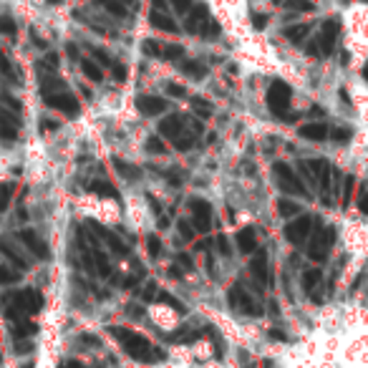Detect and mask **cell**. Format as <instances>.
<instances>
[{"instance_id": "6da1fadb", "label": "cell", "mask_w": 368, "mask_h": 368, "mask_svg": "<svg viewBox=\"0 0 368 368\" xmlns=\"http://www.w3.org/2000/svg\"><path fill=\"white\" fill-rule=\"evenodd\" d=\"M111 336L124 346V351L132 358H136V361H144V363H154L162 358V354L156 351V348H152V343H149L144 336H136V333L126 331V328H119V325H114V328H109Z\"/></svg>"}, {"instance_id": "7a4b0ae2", "label": "cell", "mask_w": 368, "mask_h": 368, "mask_svg": "<svg viewBox=\"0 0 368 368\" xmlns=\"http://www.w3.org/2000/svg\"><path fill=\"white\" fill-rule=\"evenodd\" d=\"M273 174H275V182H278V187L285 194H305L308 197V190H305V184L298 179V174H295L287 164H283V162H275V167H273Z\"/></svg>"}, {"instance_id": "3957f363", "label": "cell", "mask_w": 368, "mask_h": 368, "mask_svg": "<svg viewBox=\"0 0 368 368\" xmlns=\"http://www.w3.org/2000/svg\"><path fill=\"white\" fill-rule=\"evenodd\" d=\"M336 243V229L333 227H318L316 237H313V243L308 247V258L316 260V263H323L328 258V250H331V245Z\"/></svg>"}, {"instance_id": "277c9868", "label": "cell", "mask_w": 368, "mask_h": 368, "mask_svg": "<svg viewBox=\"0 0 368 368\" xmlns=\"http://www.w3.org/2000/svg\"><path fill=\"white\" fill-rule=\"evenodd\" d=\"M290 96H293V91L285 81H273V86L267 89V106L275 116H285V109L290 106Z\"/></svg>"}, {"instance_id": "5b68a950", "label": "cell", "mask_w": 368, "mask_h": 368, "mask_svg": "<svg viewBox=\"0 0 368 368\" xmlns=\"http://www.w3.org/2000/svg\"><path fill=\"white\" fill-rule=\"evenodd\" d=\"M190 209H192V217H194L197 232H209V227H212V205H209L207 199L192 197Z\"/></svg>"}, {"instance_id": "8992f818", "label": "cell", "mask_w": 368, "mask_h": 368, "mask_svg": "<svg viewBox=\"0 0 368 368\" xmlns=\"http://www.w3.org/2000/svg\"><path fill=\"white\" fill-rule=\"evenodd\" d=\"M229 305L235 310H240V313H245V316H252V318L263 316V308H260L258 303L252 300V295L245 293L240 285H235L229 290Z\"/></svg>"}, {"instance_id": "52a82bcc", "label": "cell", "mask_w": 368, "mask_h": 368, "mask_svg": "<svg viewBox=\"0 0 368 368\" xmlns=\"http://www.w3.org/2000/svg\"><path fill=\"white\" fill-rule=\"evenodd\" d=\"M310 227H313V217L310 214H300L295 222L285 225V240L293 245H303L310 237V232H313Z\"/></svg>"}, {"instance_id": "ba28073f", "label": "cell", "mask_w": 368, "mask_h": 368, "mask_svg": "<svg viewBox=\"0 0 368 368\" xmlns=\"http://www.w3.org/2000/svg\"><path fill=\"white\" fill-rule=\"evenodd\" d=\"M43 101L51 106V109L66 114V116H76L79 114V101L68 91H53V94H45Z\"/></svg>"}, {"instance_id": "9c48e42d", "label": "cell", "mask_w": 368, "mask_h": 368, "mask_svg": "<svg viewBox=\"0 0 368 368\" xmlns=\"http://www.w3.org/2000/svg\"><path fill=\"white\" fill-rule=\"evenodd\" d=\"M13 303L15 308L21 310V313H25V316H33V313H38L41 310V305H43V298H41V293L38 290H21V293L13 295Z\"/></svg>"}, {"instance_id": "30bf717a", "label": "cell", "mask_w": 368, "mask_h": 368, "mask_svg": "<svg viewBox=\"0 0 368 368\" xmlns=\"http://www.w3.org/2000/svg\"><path fill=\"white\" fill-rule=\"evenodd\" d=\"M18 240H21L25 247H28L36 258L41 260H48L51 258V250H48V245H45V240L41 235H38L36 229H21V235H18Z\"/></svg>"}, {"instance_id": "8fae6325", "label": "cell", "mask_w": 368, "mask_h": 368, "mask_svg": "<svg viewBox=\"0 0 368 368\" xmlns=\"http://www.w3.org/2000/svg\"><path fill=\"white\" fill-rule=\"evenodd\" d=\"M136 109H139L144 116H156V114H162V111L170 109V101L162 99V96H139V99H136Z\"/></svg>"}, {"instance_id": "7c38bea8", "label": "cell", "mask_w": 368, "mask_h": 368, "mask_svg": "<svg viewBox=\"0 0 368 368\" xmlns=\"http://www.w3.org/2000/svg\"><path fill=\"white\" fill-rule=\"evenodd\" d=\"M182 132H184V119L179 114H170V116H164L159 121V134H162L164 139L174 141Z\"/></svg>"}, {"instance_id": "4fadbf2b", "label": "cell", "mask_w": 368, "mask_h": 368, "mask_svg": "<svg viewBox=\"0 0 368 368\" xmlns=\"http://www.w3.org/2000/svg\"><path fill=\"white\" fill-rule=\"evenodd\" d=\"M298 134L308 141H323L331 136V129H328V124H323V121H310V124H303L300 129H298Z\"/></svg>"}, {"instance_id": "5bb4252c", "label": "cell", "mask_w": 368, "mask_h": 368, "mask_svg": "<svg viewBox=\"0 0 368 368\" xmlns=\"http://www.w3.org/2000/svg\"><path fill=\"white\" fill-rule=\"evenodd\" d=\"M250 270L260 285H265V280H267V252L265 250L255 252V258H252V263H250Z\"/></svg>"}, {"instance_id": "9a60e30c", "label": "cell", "mask_w": 368, "mask_h": 368, "mask_svg": "<svg viewBox=\"0 0 368 368\" xmlns=\"http://www.w3.org/2000/svg\"><path fill=\"white\" fill-rule=\"evenodd\" d=\"M0 136L3 139H15L18 136V119L13 114H8L6 109H0Z\"/></svg>"}, {"instance_id": "2e32d148", "label": "cell", "mask_w": 368, "mask_h": 368, "mask_svg": "<svg viewBox=\"0 0 368 368\" xmlns=\"http://www.w3.org/2000/svg\"><path fill=\"white\" fill-rule=\"evenodd\" d=\"M0 252H3V255H6V258L10 260L15 267H18V270H25V267H28V258H25L23 252H18V247H13V245L8 243V240H3V243H0Z\"/></svg>"}, {"instance_id": "e0dca14e", "label": "cell", "mask_w": 368, "mask_h": 368, "mask_svg": "<svg viewBox=\"0 0 368 368\" xmlns=\"http://www.w3.org/2000/svg\"><path fill=\"white\" fill-rule=\"evenodd\" d=\"M237 247L245 255H252V252L258 250V235H255V229H240L237 232Z\"/></svg>"}, {"instance_id": "ac0fdd59", "label": "cell", "mask_w": 368, "mask_h": 368, "mask_svg": "<svg viewBox=\"0 0 368 368\" xmlns=\"http://www.w3.org/2000/svg\"><path fill=\"white\" fill-rule=\"evenodd\" d=\"M96 229H99V237H101L103 243L109 245V247L116 252V255H129V247H126V245L119 240V235H114L111 229H103V227H96Z\"/></svg>"}, {"instance_id": "d6986e66", "label": "cell", "mask_w": 368, "mask_h": 368, "mask_svg": "<svg viewBox=\"0 0 368 368\" xmlns=\"http://www.w3.org/2000/svg\"><path fill=\"white\" fill-rule=\"evenodd\" d=\"M336 36H338V23L328 21L323 25V33H320V45H323V53L333 51V43H336Z\"/></svg>"}, {"instance_id": "ffe728a7", "label": "cell", "mask_w": 368, "mask_h": 368, "mask_svg": "<svg viewBox=\"0 0 368 368\" xmlns=\"http://www.w3.org/2000/svg\"><path fill=\"white\" fill-rule=\"evenodd\" d=\"M179 71H182L184 76H190V79H194V81H199V79H205L207 68L202 66V63H197V61H182V66H179Z\"/></svg>"}, {"instance_id": "44dd1931", "label": "cell", "mask_w": 368, "mask_h": 368, "mask_svg": "<svg viewBox=\"0 0 368 368\" xmlns=\"http://www.w3.org/2000/svg\"><path fill=\"white\" fill-rule=\"evenodd\" d=\"M91 258H94L96 273L101 275V278H109V275H111V265H109V260H106V255H103L101 250H91Z\"/></svg>"}, {"instance_id": "7402d4cb", "label": "cell", "mask_w": 368, "mask_h": 368, "mask_svg": "<svg viewBox=\"0 0 368 368\" xmlns=\"http://www.w3.org/2000/svg\"><path fill=\"white\" fill-rule=\"evenodd\" d=\"M320 280H323V273H320L318 267H310V270H305V273H303V287H305V290H313V287H316Z\"/></svg>"}, {"instance_id": "603a6c76", "label": "cell", "mask_w": 368, "mask_h": 368, "mask_svg": "<svg viewBox=\"0 0 368 368\" xmlns=\"http://www.w3.org/2000/svg\"><path fill=\"white\" fill-rule=\"evenodd\" d=\"M152 23H154L159 30H167V33H174V30H177V23L162 13H152Z\"/></svg>"}, {"instance_id": "cb8c5ba5", "label": "cell", "mask_w": 368, "mask_h": 368, "mask_svg": "<svg viewBox=\"0 0 368 368\" xmlns=\"http://www.w3.org/2000/svg\"><path fill=\"white\" fill-rule=\"evenodd\" d=\"M298 209H300V207L295 205L293 199H287V197L278 199V214L280 217H293V214H298Z\"/></svg>"}, {"instance_id": "d4e9b609", "label": "cell", "mask_w": 368, "mask_h": 368, "mask_svg": "<svg viewBox=\"0 0 368 368\" xmlns=\"http://www.w3.org/2000/svg\"><path fill=\"white\" fill-rule=\"evenodd\" d=\"M91 192L101 194V197H116V190H114V184L103 182V179H96V182H91Z\"/></svg>"}, {"instance_id": "484cf974", "label": "cell", "mask_w": 368, "mask_h": 368, "mask_svg": "<svg viewBox=\"0 0 368 368\" xmlns=\"http://www.w3.org/2000/svg\"><path fill=\"white\" fill-rule=\"evenodd\" d=\"M81 68H83V74L89 76L91 81L99 83V81H101V79H103V71H101V68H99V66H96L94 61H81Z\"/></svg>"}, {"instance_id": "4316f807", "label": "cell", "mask_w": 368, "mask_h": 368, "mask_svg": "<svg viewBox=\"0 0 368 368\" xmlns=\"http://www.w3.org/2000/svg\"><path fill=\"white\" fill-rule=\"evenodd\" d=\"M21 280V273L18 270H10V267H0V285H10V283H18Z\"/></svg>"}, {"instance_id": "83f0119b", "label": "cell", "mask_w": 368, "mask_h": 368, "mask_svg": "<svg viewBox=\"0 0 368 368\" xmlns=\"http://www.w3.org/2000/svg\"><path fill=\"white\" fill-rule=\"evenodd\" d=\"M285 36L293 41V43H300L303 38L308 36V25H295V28H287L285 30Z\"/></svg>"}, {"instance_id": "f1b7e54d", "label": "cell", "mask_w": 368, "mask_h": 368, "mask_svg": "<svg viewBox=\"0 0 368 368\" xmlns=\"http://www.w3.org/2000/svg\"><path fill=\"white\" fill-rule=\"evenodd\" d=\"M192 144H194V134H179L177 139H174V147H177L179 152L192 149Z\"/></svg>"}, {"instance_id": "f546056e", "label": "cell", "mask_w": 368, "mask_h": 368, "mask_svg": "<svg viewBox=\"0 0 368 368\" xmlns=\"http://www.w3.org/2000/svg\"><path fill=\"white\" fill-rule=\"evenodd\" d=\"M305 167H308V172H313V174H323L325 170H331L325 159H308V162H305Z\"/></svg>"}, {"instance_id": "4dcf8cb0", "label": "cell", "mask_w": 368, "mask_h": 368, "mask_svg": "<svg viewBox=\"0 0 368 368\" xmlns=\"http://www.w3.org/2000/svg\"><path fill=\"white\" fill-rule=\"evenodd\" d=\"M114 164L119 167V174H121V177H126V179H136V177H139V172H134V167L124 164L121 159H114Z\"/></svg>"}, {"instance_id": "1f68e13d", "label": "cell", "mask_w": 368, "mask_h": 368, "mask_svg": "<svg viewBox=\"0 0 368 368\" xmlns=\"http://www.w3.org/2000/svg\"><path fill=\"white\" fill-rule=\"evenodd\" d=\"M147 149L152 152V154H164V149H167V147H164V141L159 139V136H149V139H147Z\"/></svg>"}, {"instance_id": "d6a6232c", "label": "cell", "mask_w": 368, "mask_h": 368, "mask_svg": "<svg viewBox=\"0 0 368 368\" xmlns=\"http://www.w3.org/2000/svg\"><path fill=\"white\" fill-rule=\"evenodd\" d=\"M147 247H149V255H152V258H159V252H162V243H159V237L149 235L147 237Z\"/></svg>"}, {"instance_id": "836d02e7", "label": "cell", "mask_w": 368, "mask_h": 368, "mask_svg": "<svg viewBox=\"0 0 368 368\" xmlns=\"http://www.w3.org/2000/svg\"><path fill=\"white\" fill-rule=\"evenodd\" d=\"M192 103H194V109H197V114L199 116H209V101H205V99H192Z\"/></svg>"}, {"instance_id": "e575fe53", "label": "cell", "mask_w": 368, "mask_h": 368, "mask_svg": "<svg viewBox=\"0 0 368 368\" xmlns=\"http://www.w3.org/2000/svg\"><path fill=\"white\" fill-rule=\"evenodd\" d=\"M331 136H333V139H336V141H338V144H343V141L351 139V129H348V126H340V129H333Z\"/></svg>"}, {"instance_id": "d590c367", "label": "cell", "mask_w": 368, "mask_h": 368, "mask_svg": "<svg viewBox=\"0 0 368 368\" xmlns=\"http://www.w3.org/2000/svg\"><path fill=\"white\" fill-rule=\"evenodd\" d=\"M159 300H162V303H167V305H172V308L177 310V313H184V308H182V303H179V300H177V298H172V295L162 293V295H159Z\"/></svg>"}, {"instance_id": "8d00e7d4", "label": "cell", "mask_w": 368, "mask_h": 368, "mask_svg": "<svg viewBox=\"0 0 368 368\" xmlns=\"http://www.w3.org/2000/svg\"><path fill=\"white\" fill-rule=\"evenodd\" d=\"M8 202H10V187L3 184V187H0V212L8 207Z\"/></svg>"}, {"instance_id": "74e56055", "label": "cell", "mask_w": 368, "mask_h": 368, "mask_svg": "<svg viewBox=\"0 0 368 368\" xmlns=\"http://www.w3.org/2000/svg\"><path fill=\"white\" fill-rule=\"evenodd\" d=\"M217 247H220V252H222V255H225V258H229V255H232V250H229V243H227V237H225V235L217 237Z\"/></svg>"}, {"instance_id": "f35d334b", "label": "cell", "mask_w": 368, "mask_h": 368, "mask_svg": "<svg viewBox=\"0 0 368 368\" xmlns=\"http://www.w3.org/2000/svg\"><path fill=\"white\" fill-rule=\"evenodd\" d=\"M56 132V129H59V124H56V121H51V119H41V132Z\"/></svg>"}, {"instance_id": "ab89813d", "label": "cell", "mask_w": 368, "mask_h": 368, "mask_svg": "<svg viewBox=\"0 0 368 368\" xmlns=\"http://www.w3.org/2000/svg\"><path fill=\"white\" fill-rule=\"evenodd\" d=\"M167 182L174 184V187H177V184H182V174H179L177 167H174V172H170V174H167Z\"/></svg>"}, {"instance_id": "60d3db41", "label": "cell", "mask_w": 368, "mask_h": 368, "mask_svg": "<svg viewBox=\"0 0 368 368\" xmlns=\"http://www.w3.org/2000/svg\"><path fill=\"white\" fill-rule=\"evenodd\" d=\"M179 235H182L184 237V240H192V227H190V225H187V222H179Z\"/></svg>"}, {"instance_id": "b9f144b4", "label": "cell", "mask_w": 368, "mask_h": 368, "mask_svg": "<svg viewBox=\"0 0 368 368\" xmlns=\"http://www.w3.org/2000/svg\"><path fill=\"white\" fill-rule=\"evenodd\" d=\"M177 263H179V265L187 267V270H192V258H190V255H184V252H179V255H177Z\"/></svg>"}, {"instance_id": "7bdbcfd3", "label": "cell", "mask_w": 368, "mask_h": 368, "mask_svg": "<svg viewBox=\"0 0 368 368\" xmlns=\"http://www.w3.org/2000/svg\"><path fill=\"white\" fill-rule=\"evenodd\" d=\"M167 94L170 96H184V89L182 86H177V83H170V86H167Z\"/></svg>"}, {"instance_id": "ee69618b", "label": "cell", "mask_w": 368, "mask_h": 368, "mask_svg": "<svg viewBox=\"0 0 368 368\" xmlns=\"http://www.w3.org/2000/svg\"><path fill=\"white\" fill-rule=\"evenodd\" d=\"M358 207H361V212L368 214V190H363L361 199H358Z\"/></svg>"}, {"instance_id": "f6af8a7d", "label": "cell", "mask_w": 368, "mask_h": 368, "mask_svg": "<svg viewBox=\"0 0 368 368\" xmlns=\"http://www.w3.org/2000/svg\"><path fill=\"white\" fill-rule=\"evenodd\" d=\"M111 68H114V76H116L119 81H121V79H124V76H126L124 66H119V63H111Z\"/></svg>"}, {"instance_id": "bcb514c9", "label": "cell", "mask_w": 368, "mask_h": 368, "mask_svg": "<svg viewBox=\"0 0 368 368\" xmlns=\"http://www.w3.org/2000/svg\"><path fill=\"white\" fill-rule=\"evenodd\" d=\"M190 3H192V0H174V6H177L179 13H184V10L190 8Z\"/></svg>"}, {"instance_id": "7dc6e473", "label": "cell", "mask_w": 368, "mask_h": 368, "mask_svg": "<svg viewBox=\"0 0 368 368\" xmlns=\"http://www.w3.org/2000/svg\"><path fill=\"white\" fill-rule=\"evenodd\" d=\"M61 368H83V366L79 361H63L61 363Z\"/></svg>"}, {"instance_id": "c3c4849f", "label": "cell", "mask_w": 368, "mask_h": 368, "mask_svg": "<svg viewBox=\"0 0 368 368\" xmlns=\"http://www.w3.org/2000/svg\"><path fill=\"white\" fill-rule=\"evenodd\" d=\"M363 76H366V81H368V68H366V71H363Z\"/></svg>"}, {"instance_id": "681fc988", "label": "cell", "mask_w": 368, "mask_h": 368, "mask_svg": "<svg viewBox=\"0 0 368 368\" xmlns=\"http://www.w3.org/2000/svg\"><path fill=\"white\" fill-rule=\"evenodd\" d=\"M0 59H3V53H0Z\"/></svg>"}]
</instances>
